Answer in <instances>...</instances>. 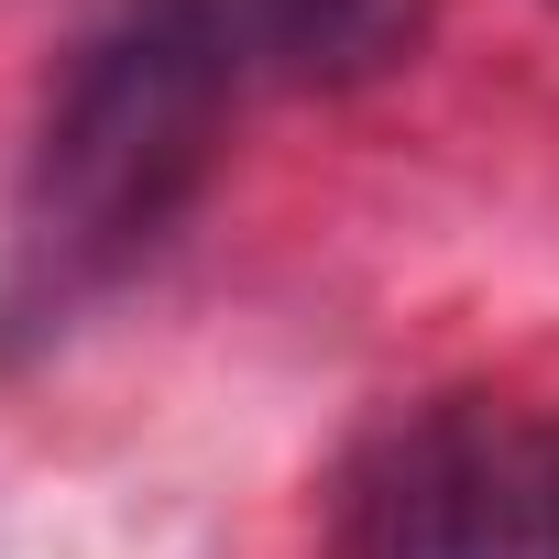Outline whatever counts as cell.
<instances>
[{
	"label": "cell",
	"mask_w": 559,
	"mask_h": 559,
	"mask_svg": "<svg viewBox=\"0 0 559 559\" xmlns=\"http://www.w3.org/2000/svg\"><path fill=\"white\" fill-rule=\"evenodd\" d=\"M230 78H241V56H230V34L198 12V0L110 34L67 78V99H56L34 165H23V198H12L0 319L12 330L78 319L99 286H121V274L176 230V209L209 176Z\"/></svg>",
	"instance_id": "1"
},
{
	"label": "cell",
	"mask_w": 559,
	"mask_h": 559,
	"mask_svg": "<svg viewBox=\"0 0 559 559\" xmlns=\"http://www.w3.org/2000/svg\"><path fill=\"white\" fill-rule=\"evenodd\" d=\"M352 559H559V417L439 406L352 483Z\"/></svg>",
	"instance_id": "2"
}]
</instances>
